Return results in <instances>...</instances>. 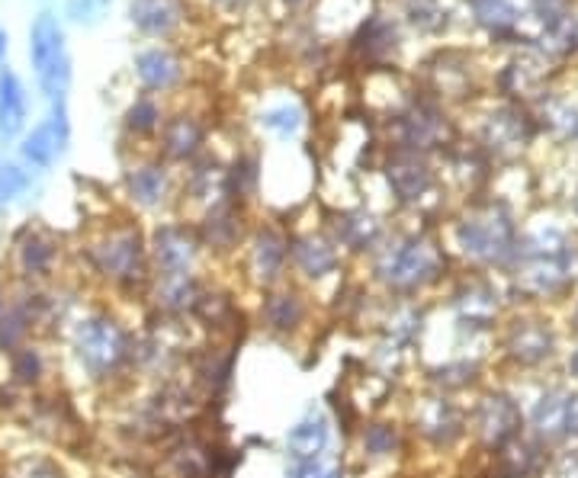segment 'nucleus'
<instances>
[{
	"label": "nucleus",
	"instance_id": "nucleus-10",
	"mask_svg": "<svg viewBox=\"0 0 578 478\" xmlns=\"http://www.w3.org/2000/svg\"><path fill=\"white\" fill-rule=\"evenodd\" d=\"M469 430L479 440L482 450L498 453L501 446H508L514 437H521L524 430V411L505 392H485L473 414H469Z\"/></svg>",
	"mask_w": 578,
	"mask_h": 478
},
{
	"label": "nucleus",
	"instance_id": "nucleus-13",
	"mask_svg": "<svg viewBox=\"0 0 578 478\" xmlns=\"http://www.w3.org/2000/svg\"><path fill=\"white\" fill-rule=\"evenodd\" d=\"M466 427L469 421L463 408L444 392H434L415 405V434L437 450H450L456 440H463Z\"/></svg>",
	"mask_w": 578,
	"mask_h": 478
},
{
	"label": "nucleus",
	"instance_id": "nucleus-30",
	"mask_svg": "<svg viewBox=\"0 0 578 478\" xmlns=\"http://www.w3.org/2000/svg\"><path fill=\"white\" fill-rule=\"evenodd\" d=\"M26 126V90L10 68L0 71V135L13 138Z\"/></svg>",
	"mask_w": 578,
	"mask_h": 478
},
{
	"label": "nucleus",
	"instance_id": "nucleus-11",
	"mask_svg": "<svg viewBox=\"0 0 578 478\" xmlns=\"http://www.w3.org/2000/svg\"><path fill=\"white\" fill-rule=\"evenodd\" d=\"M537 126L521 106L505 103V106H495V110L482 119V129H479V148L485 154L501 161H511L517 158L530 142H534Z\"/></svg>",
	"mask_w": 578,
	"mask_h": 478
},
{
	"label": "nucleus",
	"instance_id": "nucleus-8",
	"mask_svg": "<svg viewBox=\"0 0 578 478\" xmlns=\"http://www.w3.org/2000/svg\"><path fill=\"white\" fill-rule=\"evenodd\" d=\"M200 231L190 222H161L148 238V257L155 276H187L196 273L203 257Z\"/></svg>",
	"mask_w": 578,
	"mask_h": 478
},
{
	"label": "nucleus",
	"instance_id": "nucleus-6",
	"mask_svg": "<svg viewBox=\"0 0 578 478\" xmlns=\"http://www.w3.org/2000/svg\"><path fill=\"white\" fill-rule=\"evenodd\" d=\"M29 58H33L42 94L49 100H62L71 84V58L65 49V33L52 13H39L29 29Z\"/></svg>",
	"mask_w": 578,
	"mask_h": 478
},
{
	"label": "nucleus",
	"instance_id": "nucleus-14",
	"mask_svg": "<svg viewBox=\"0 0 578 478\" xmlns=\"http://www.w3.org/2000/svg\"><path fill=\"white\" fill-rule=\"evenodd\" d=\"M289 267H293L302 280L322 283L328 276L341 273V248L334 244L328 231L289 235Z\"/></svg>",
	"mask_w": 578,
	"mask_h": 478
},
{
	"label": "nucleus",
	"instance_id": "nucleus-37",
	"mask_svg": "<svg viewBox=\"0 0 578 478\" xmlns=\"http://www.w3.org/2000/svg\"><path fill=\"white\" fill-rule=\"evenodd\" d=\"M302 122H306V116H302L296 103H280V106H270V110L261 113V126L277 132L280 138H296Z\"/></svg>",
	"mask_w": 578,
	"mask_h": 478
},
{
	"label": "nucleus",
	"instance_id": "nucleus-21",
	"mask_svg": "<svg viewBox=\"0 0 578 478\" xmlns=\"http://www.w3.org/2000/svg\"><path fill=\"white\" fill-rule=\"evenodd\" d=\"M309 318V302L296 286H273L264 292L261 302V321L273 334H296Z\"/></svg>",
	"mask_w": 578,
	"mask_h": 478
},
{
	"label": "nucleus",
	"instance_id": "nucleus-23",
	"mask_svg": "<svg viewBox=\"0 0 578 478\" xmlns=\"http://www.w3.org/2000/svg\"><path fill=\"white\" fill-rule=\"evenodd\" d=\"M68 135H71V126H68V113L62 100L52 110V116L42 122V126L33 129V135H26L23 142V158L33 164V167H52L58 158H62V151L68 145Z\"/></svg>",
	"mask_w": 578,
	"mask_h": 478
},
{
	"label": "nucleus",
	"instance_id": "nucleus-49",
	"mask_svg": "<svg viewBox=\"0 0 578 478\" xmlns=\"http://www.w3.org/2000/svg\"><path fill=\"white\" fill-rule=\"evenodd\" d=\"M572 328L578 331V305H575V312H572Z\"/></svg>",
	"mask_w": 578,
	"mask_h": 478
},
{
	"label": "nucleus",
	"instance_id": "nucleus-2",
	"mask_svg": "<svg viewBox=\"0 0 578 478\" xmlns=\"http://www.w3.org/2000/svg\"><path fill=\"white\" fill-rule=\"evenodd\" d=\"M453 244L469 264L505 267L514 264L521 238L511 209L501 199H476L473 206L453 222Z\"/></svg>",
	"mask_w": 578,
	"mask_h": 478
},
{
	"label": "nucleus",
	"instance_id": "nucleus-51",
	"mask_svg": "<svg viewBox=\"0 0 578 478\" xmlns=\"http://www.w3.org/2000/svg\"><path fill=\"white\" fill-rule=\"evenodd\" d=\"M222 4H232V7H235V4H241V0H222Z\"/></svg>",
	"mask_w": 578,
	"mask_h": 478
},
{
	"label": "nucleus",
	"instance_id": "nucleus-35",
	"mask_svg": "<svg viewBox=\"0 0 578 478\" xmlns=\"http://www.w3.org/2000/svg\"><path fill=\"white\" fill-rule=\"evenodd\" d=\"M476 376H479V366H476V363H469V360L440 363V366H434L431 373H428L431 385H434L437 392H444V395L460 392V389H466V385H473Z\"/></svg>",
	"mask_w": 578,
	"mask_h": 478
},
{
	"label": "nucleus",
	"instance_id": "nucleus-5",
	"mask_svg": "<svg viewBox=\"0 0 578 478\" xmlns=\"http://www.w3.org/2000/svg\"><path fill=\"white\" fill-rule=\"evenodd\" d=\"M74 347H78L81 366L94 379L116 376L132 360V337L119 325L113 315H90L81 321L78 334H74Z\"/></svg>",
	"mask_w": 578,
	"mask_h": 478
},
{
	"label": "nucleus",
	"instance_id": "nucleus-3",
	"mask_svg": "<svg viewBox=\"0 0 578 478\" xmlns=\"http://www.w3.org/2000/svg\"><path fill=\"white\" fill-rule=\"evenodd\" d=\"M90 264L100 276L123 289H142L151 286V257H148V238L135 222L110 225L103 235L87 248Z\"/></svg>",
	"mask_w": 578,
	"mask_h": 478
},
{
	"label": "nucleus",
	"instance_id": "nucleus-29",
	"mask_svg": "<svg viewBox=\"0 0 578 478\" xmlns=\"http://www.w3.org/2000/svg\"><path fill=\"white\" fill-rule=\"evenodd\" d=\"M331 443V421L325 411H309L306 418L296 421L286 434V453L293 462H312L322 459Z\"/></svg>",
	"mask_w": 578,
	"mask_h": 478
},
{
	"label": "nucleus",
	"instance_id": "nucleus-43",
	"mask_svg": "<svg viewBox=\"0 0 578 478\" xmlns=\"http://www.w3.org/2000/svg\"><path fill=\"white\" fill-rule=\"evenodd\" d=\"M553 478H578V453H562L553 462Z\"/></svg>",
	"mask_w": 578,
	"mask_h": 478
},
{
	"label": "nucleus",
	"instance_id": "nucleus-9",
	"mask_svg": "<svg viewBox=\"0 0 578 478\" xmlns=\"http://www.w3.org/2000/svg\"><path fill=\"white\" fill-rule=\"evenodd\" d=\"M572 254H534V251H517L514 257V283L524 299H556L572 286Z\"/></svg>",
	"mask_w": 578,
	"mask_h": 478
},
{
	"label": "nucleus",
	"instance_id": "nucleus-25",
	"mask_svg": "<svg viewBox=\"0 0 578 478\" xmlns=\"http://www.w3.org/2000/svg\"><path fill=\"white\" fill-rule=\"evenodd\" d=\"M184 196L190 203H200V212H209L212 206L232 199V193H228V167L216 158H196L187 171Z\"/></svg>",
	"mask_w": 578,
	"mask_h": 478
},
{
	"label": "nucleus",
	"instance_id": "nucleus-16",
	"mask_svg": "<svg viewBox=\"0 0 578 478\" xmlns=\"http://www.w3.org/2000/svg\"><path fill=\"white\" fill-rule=\"evenodd\" d=\"M203 248L212 254H228L235 251L241 241H248V225H245V203L238 199H225V203L212 206L200 215L196 222Z\"/></svg>",
	"mask_w": 578,
	"mask_h": 478
},
{
	"label": "nucleus",
	"instance_id": "nucleus-27",
	"mask_svg": "<svg viewBox=\"0 0 578 478\" xmlns=\"http://www.w3.org/2000/svg\"><path fill=\"white\" fill-rule=\"evenodd\" d=\"M129 17L139 26V33L171 39L187 23V4L184 0H132Z\"/></svg>",
	"mask_w": 578,
	"mask_h": 478
},
{
	"label": "nucleus",
	"instance_id": "nucleus-45",
	"mask_svg": "<svg viewBox=\"0 0 578 478\" xmlns=\"http://www.w3.org/2000/svg\"><path fill=\"white\" fill-rule=\"evenodd\" d=\"M569 39H572V45H578V17L575 20L569 17Z\"/></svg>",
	"mask_w": 578,
	"mask_h": 478
},
{
	"label": "nucleus",
	"instance_id": "nucleus-19",
	"mask_svg": "<svg viewBox=\"0 0 578 478\" xmlns=\"http://www.w3.org/2000/svg\"><path fill=\"white\" fill-rule=\"evenodd\" d=\"M540 440H566L578 437V395L572 392H546L530 411Z\"/></svg>",
	"mask_w": 578,
	"mask_h": 478
},
{
	"label": "nucleus",
	"instance_id": "nucleus-38",
	"mask_svg": "<svg viewBox=\"0 0 578 478\" xmlns=\"http://www.w3.org/2000/svg\"><path fill=\"white\" fill-rule=\"evenodd\" d=\"M408 17H412V23L421 29H437L447 20L437 0H408Z\"/></svg>",
	"mask_w": 578,
	"mask_h": 478
},
{
	"label": "nucleus",
	"instance_id": "nucleus-20",
	"mask_svg": "<svg viewBox=\"0 0 578 478\" xmlns=\"http://www.w3.org/2000/svg\"><path fill=\"white\" fill-rule=\"evenodd\" d=\"M505 353L517 366H540L556 353V334L550 325L534 318L514 321L505 337Z\"/></svg>",
	"mask_w": 578,
	"mask_h": 478
},
{
	"label": "nucleus",
	"instance_id": "nucleus-32",
	"mask_svg": "<svg viewBox=\"0 0 578 478\" xmlns=\"http://www.w3.org/2000/svg\"><path fill=\"white\" fill-rule=\"evenodd\" d=\"M469 10H473V20L492 36H514L521 26V13L511 0H469Z\"/></svg>",
	"mask_w": 578,
	"mask_h": 478
},
{
	"label": "nucleus",
	"instance_id": "nucleus-31",
	"mask_svg": "<svg viewBox=\"0 0 578 478\" xmlns=\"http://www.w3.org/2000/svg\"><path fill=\"white\" fill-rule=\"evenodd\" d=\"M498 466L505 472V478H534L543 469V453L537 443L514 437L508 446L498 450Z\"/></svg>",
	"mask_w": 578,
	"mask_h": 478
},
{
	"label": "nucleus",
	"instance_id": "nucleus-17",
	"mask_svg": "<svg viewBox=\"0 0 578 478\" xmlns=\"http://www.w3.org/2000/svg\"><path fill=\"white\" fill-rule=\"evenodd\" d=\"M126 193L139 209H161L174 196V177L171 167L161 158H148L132 164L126 171Z\"/></svg>",
	"mask_w": 578,
	"mask_h": 478
},
{
	"label": "nucleus",
	"instance_id": "nucleus-42",
	"mask_svg": "<svg viewBox=\"0 0 578 478\" xmlns=\"http://www.w3.org/2000/svg\"><path fill=\"white\" fill-rule=\"evenodd\" d=\"M103 10H106V0H71L74 20H100Z\"/></svg>",
	"mask_w": 578,
	"mask_h": 478
},
{
	"label": "nucleus",
	"instance_id": "nucleus-50",
	"mask_svg": "<svg viewBox=\"0 0 578 478\" xmlns=\"http://www.w3.org/2000/svg\"><path fill=\"white\" fill-rule=\"evenodd\" d=\"M572 206H575V215H578V190H575V196H572Z\"/></svg>",
	"mask_w": 578,
	"mask_h": 478
},
{
	"label": "nucleus",
	"instance_id": "nucleus-22",
	"mask_svg": "<svg viewBox=\"0 0 578 478\" xmlns=\"http://www.w3.org/2000/svg\"><path fill=\"white\" fill-rule=\"evenodd\" d=\"M354 55L360 58L363 68H386L389 58L395 55V49H399V29H395L392 20L379 17V13H373V17H367L354 33V42H351Z\"/></svg>",
	"mask_w": 578,
	"mask_h": 478
},
{
	"label": "nucleus",
	"instance_id": "nucleus-26",
	"mask_svg": "<svg viewBox=\"0 0 578 478\" xmlns=\"http://www.w3.org/2000/svg\"><path fill=\"white\" fill-rule=\"evenodd\" d=\"M453 308L463 325L492 328L498 318V292L489 280H482V276H469V280H463L460 289L453 292Z\"/></svg>",
	"mask_w": 578,
	"mask_h": 478
},
{
	"label": "nucleus",
	"instance_id": "nucleus-15",
	"mask_svg": "<svg viewBox=\"0 0 578 478\" xmlns=\"http://www.w3.org/2000/svg\"><path fill=\"white\" fill-rule=\"evenodd\" d=\"M206 135H209V126L203 122V116L187 113V110L167 116L161 126L158 158L167 164H193L196 158H203Z\"/></svg>",
	"mask_w": 578,
	"mask_h": 478
},
{
	"label": "nucleus",
	"instance_id": "nucleus-4",
	"mask_svg": "<svg viewBox=\"0 0 578 478\" xmlns=\"http://www.w3.org/2000/svg\"><path fill=\"white\" fill-rule=\"evenodd\" d=\"M456 145V129L437 97H415L392 119V148L437 154Z\"/></svg>",
	"mask_w": 578,
	"mask_h": 478
},
{
	"label": "nucleus",
	"instance_id": "nucleus-44",
	"mask_svg": "<svg viewBox=\"0 0 578 478\" xmlns=\"http://www.w3.org/2000/svg\"><path fill=\"white\" fill-rule=\"evenodd\" d=\"M20 478H62V472H55L52 466H45V462H36V466H29Z\"/></svg>",
	"mask_w": 578,
	"mask_h": 478
},
{
	"label": "nucleus",
	"instance_id": "nucleus-47",
	"mask_svg": "<svg viewBox=\"0 0 578 478\" xmlns=\"http://www.w3.org/2000/svg\"><path fill=\"white\" fill-rule=\"evenodd\" d=\"M4 55H7V33L0 29V58H4Z\"/></svg>",
	"mask_w": 578,
	"mask_h": 478
},
{
	"label": "nucleus",
	"instance_id": "nucleus-34",
	"mask_svg": "<svg viewBox=\"0 0 578 478\" xmlns=\"http://www.w3.org/2000/svg\"><path fill=\"white\" fill-rule=\"evenodd\" d=\"M164 110H161V103L151 97V94H145V97H139V100H132V106L126 110V129L135 135V138H148V135H155V132H161V126H164Z\"/></svg>",
	"mask_w": 578,
	"mask_h": 478
},
{
	"label": "nucleus",
	"instance_id": "nucleus-46",
	"mask_svg": "<svg viewBox=\"0 0 578 478\" xmlns=\"http://www.w3.org/2000/svg\"><path fill=\"white\" fill-rule=\"evenodd\" d=\"M569 373H572V376L578 379V350H575V353H572V357H569Z\"/></svg>",
	"mask_w": 578,
	"mask_h": 478
},
{
	"label": "nucleus",
	"instance_id": "nucleus-41",
	"mask_svg": "<svg viewBox=\"0 0 578 478\" xmlns=\"http://www.w3.org/2000/svg\"><path fill=\"white\" fill-rule=\"evenodd\" d=\"M23 187H26V174L20 167H4V171H0V209H4L13 196H20Z\"/></svg>",
	"mask_w": 578,
	"mask_h": 478
},
{
	"label": "nucleus",
	"instance_id": "nucleus-40",
	"mask_svg": "<svg viewBox=\"0 0 578 478\" xmlns=\"http://www.w3.org/2000/svg\"><path fill=\"white\" fill-rule=\"evenodd\" d=\"M13 376L23 379V382H39L42 376V360L36 350H20L17 357H13Z\"/></svg>",
	"mask_w": 578,
	"mask_h": 478
},
{
	"label": "nucleus",
	"instance_id": "nucleus-18",
	"mask_svg": "<svg viewBox=\"0 0 578 478\" xmlns=\"http://www.w3.org/2000/svg\"><path fill=\"white\" fill-rule=\"evenodd\" d=\"M135 77L148 94H171L187 77V65L167 45H151V49L135 55Z\"/></svg>",
	"mask_w": 578,
	"mask_h": 478
},
{
	"label": "nucleus",
	"instance_id": "nucleus-36",
	"mask_svg": "<svg viewBox=\"0 0 578 478\" xmlns=\"http://www.w3.org/2000/svg\"><path fill=\"white\" fill-rule=\"evenodd\" d=\"M20 264L29 276H42L49 273L52 264H55V244L45 241L42 235H29L23 244H20Z\"/></svg>",
	"mask_w": 578,
	"mask_h": 478
},
{
	"label": "nucleus",
	"instance_id": "nucleus-48",
	"mask_svg": "<svg viewBox=\"0 0 578 478\" xmlns=\"http://www.w3.org/2000/svg\"><path fill=\"white\" fill-rule=\"evenodd\" d=\"M286 7H302V4H309V0H283Z\"/></svg>",
	"mask_w": 578,
	"mask_h": 478
},
{
	"label": "nucleus",
	"instance_id": "nucleus-24",
	"mask_svg": "<svg viewBox=\"0 0 578 478\" xmlns=\"http://www.w3.org/2000/svg\"><path fill=\"white\" fill-rule=\"evenodd\" d=\"M328 235L341 251L367 254L383 244V225H379V219L367 209H347V212H338V222L328 228Z\"/></svg>",
	"mask_w": 578,
	"mask_h": 478
},
{
	"label": "nucleus",
	"instance_id": "nucleus-39",
	"mask_svg": "<svg viewBox=\"0 0 578 478\" xmlns=\"http://www.w3.org/2000/svg\"><path fill=\"white\" fill-rule=\"evenodd\" d=\"M293 478H344V472H341L338 462H328L322 456V459H312V462H296Z\"/></svg>",
	"mask_w": 578,
	"mask_h": 478
},
{
	"label": "nucleus",
	"instance_id": "nucleus-12",
	"mask_svg": "<svg viewBox=\"0 0 578 478\" xmlns=\"http://www.w3.org/2000/svg\"><path fill=\"white\" fill-rule=\"evenodd\" d=\"M248 276L257 289H273L286 280V270H289V235L280 225H257L248 241Z\"/></svg>",
	"mask_w": 578,
	"mask_h": 478
},
{
	"label": "nucleus",
	"instance_id": "nucleus-7",
	"mask_svg": "<svg viewBox=\"0 0 578 478\" xmlns=\"http://www.w3.org/2000/svg\"><path fill=\"white\" fill-rule=\"evenodd\" d=\"M383 177L392 199L405 209H421L428 199L440 193V180L428 154L389 148L383 161Z\"/></svg>",
	"mask_w": 578,
	"mask_h": 478
},
{
	"label": "nucleus",
	"instance_id": "nucleus-28",
	"mask_svg": "<svg viewBox=\"0 0 578 478\" xmlns=\"http://www.w3.org/2000/svg\"><path fill=\"white\" fill-rule=\"evenodd\" d=\"M151 286H155L158 308L167 318H184L193 315L200 299L206 296V286L196 273L187 276H151Z\"/></svg>",
	"mask_w": 578,
	"mask_h": 478
},
{
	"label": "nucleus",
	"instance_id": "nucleus-1",
	"mask_svg": "<svg viewBox=\"0 0 578 478\" xmlns=\"http://www.w3.org/2000/svg\"><path fill=\"white\" fill-rule=\"evenodd\" d=\"M450 254L434 231H412L373 251V276L386 292L415 299L418 292L437 286L447 276Z\"/></svg>",
	"mask_w": 578,
	"mask_h": 478
},
{
	"label": "nucleus",
	"instance_id": "nucleus-33",
	"mask_svg": "<svg viewBox=\"0 0 578 478\" xmlns=\"http://www.w3.org/2000/svg\"><path fill=\"white\" fill-rule=\"evenodd\" d=\"M402 450V430L389 421H370L360 430V453L367 459H392Z\"/></svg>",
	"mask_w": 578,
	"mask_h": 478
}]
</instances>
